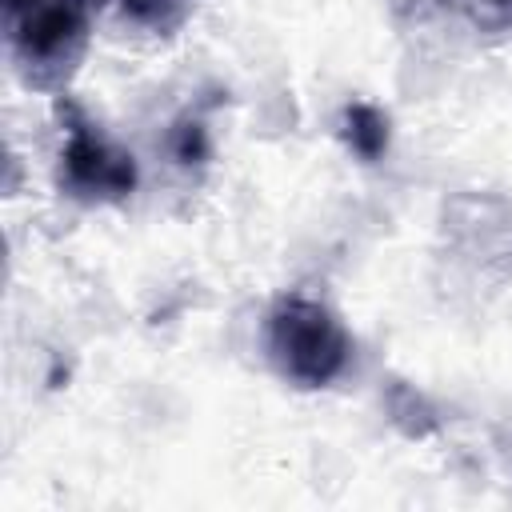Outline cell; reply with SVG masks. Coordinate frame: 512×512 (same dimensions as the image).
I'll list each match as a JSON object with an SVG mask.
<instances>
[{"instance_id": "2", "label": "cell", "mask_w": 512, "mask_h": 512, "mask_svg": "<svg viewBox=\"0 0 512 512\" xmlns=\"http://www.w3.org/2000/svg\"><path fill=\"white\" fill-rule=\"evenodd\" d=\"M264 348L272 368L296 388H324L352 360V340L336 312L308 296H284L268 312Z\"/></svg>"}, {"instance_id": "5", "label": "cell", "mask_w": 512, "mask_h": 512, "mask_svg": "<svg viewBox=\"0 0 512 512\" xmlns=\"http://www.w3.org/2000/svg\"><path fill=\"white\" fill-rule=\"evenodd\" d=\"M192 8H196V0H120L124 20H132L144 32H156V36H172L192 16Z\"/></svg>"}, {"instance_id": "4", "label": "cell", "mask_w": 512, "mask_h": 512, "mask_svg": "<svg viewBox=\"0 0 512 512\" xmlns=\"http://www.w3.org/2000/svg\"><path fill=\"white\" fill-rule=\"evenodd\" d=\"M340 136L360 160H380L388 152V120L372 104H348L340 116Z\"/></svg>"}, {"instance_id": "3", "label": "cell", "mask_w": 512, "mask_h": 512, "mask_svg": "<svg viewBox=\"0 0 512 512\" xmlns=\"http://www.w3.org/2000/svg\"><path fill=\"white\" fill-rule=\"evenodd\" d=\"M68 136L60 152V188L80 204H120L136 188V160L80 108L64 104Z\"/></svg>"}, {"instance_id": "1", "label": "cell", "mask_w": 512, "mask_h": 512, "mask_svg": "<svg viewBox=\"0 0 512 512\" xmlns=\"http://www.w3.org/2000/svg\"><path fill=\"white\" fill-rule=\"evenodd\" d=\"M4 44L32 88H64L84 60L92 16L88 0H0Z\"/></svg>"}, {"instance_id": "6", "label": "cell", "mask_w": 512, "mask_h": 512, "mask_svg": "<svg viewBox=\"0 0 512 512\" xmlns=\"http://www.w3.org/2000/svg\"><path fill=\"white\" fill-rule=\"evenodd\" d=\"M436 8L456 12V16H464L468 24L488 28V32L512 28V0H436Z\"/></svg>"}, {"instance_id": "7", "label": "cell", "mask_w": 512, "mask_h": 512, "mask_svg": "<svg viewBox=\"0 0 512 512\" xmlns=\"http://www.w3.org/2000/svg\"><path fill=\"white\" fill-rule=\"evenodd\" d=\"M172 152L180 164H192V160H204L208 156V136H204V124L192 120V124H176L172 132Z\"/></svg>"}]
</instances>
